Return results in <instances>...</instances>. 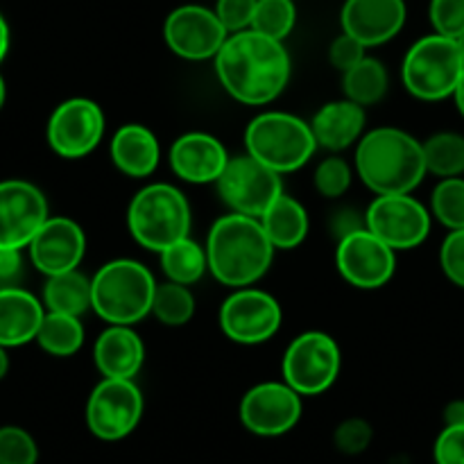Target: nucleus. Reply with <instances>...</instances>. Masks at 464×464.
<instances>
[{
	"label": "nucleus",
	"instance_id": "f257e3e1",
	"mask_svg": "<svg viewBox=\"0 0 464 464\" xmlns=\"http://www.w3.org/2000/svg\"><path fill=\"white\" fill-rule=\"evenodd\" d=\"M290 71L293 63L284 41L252 27L229 34L216 54V75L222 89L249 107L275 102L288 86Z\"/></svg>",
	"mask_w": 464,
	"mask_h": 464
},
{
	"label": "nucleus",
	"instance_id": "f03ea898",
	"mask_svg": "<svg viewBox=\"0 0 464 464\" xmlns=\"http://www.w3.org/2000/svg\"><path fill=\"white\" fill-rule=\"evenodd\" d=\"M276 247L258 218L227 213L213 222L207 238L208 272L227 288H247L270 272Z\"/></svg>",
	"mask_w": 464,
	"mask_h": 464
},
{
	"label": "nucleus",
	"instance_id": "7ed1b4c3",
	"mask_svg": "<svg viewBox=\"0 0 464 464\" xmlns=\"http://www.w3.org/2000/svg\"><path fill=\"white\" fill-rule=\"evenodd\" d=\"M356 170L372 193H412L429 172L424 143L397 127L372 130L356 145Z\"/></svg>",
	"mask_w": 464,
	"mask_h": 464
},
{
	"label": "nucleus",
	"instance_id": "20e7f679",
	"mask_svg": "<svg viewBox=\"0 0 464 464\" xmlns=\"http://www.w3.org/2000/svg\"><path fill=\"white\" fill-rule=\"evenodd\" d=\"M157 279L134 258L109 261L91 276L93 313L107 324L134 326L152 313Z\"/></svg>",
	"mask_w": 464,
	"mask_h": 464
},
{
	"label": "nucleus",
	"instance_id": "39448f33",
	"mask_svg": "<svg viewBox=\"0 0 464 464\" xmlns=\"http://www.w3.org/2000/svg\"><path fill=\"white\" fill-rule=\"evenodd\" d=\"M127 227L140 247L161 252L190 234V204L172 184H148L131 198Z\"/></svg>",
	"mask_w": 464,
	"mask_h": 464
},
{
	"label": "nucleus",
	"instance_id": "423d86ee",
	"mask_svg": "<svg viewBox=\"0 0 464 464\" xmlns=\"http://www.w3.org/2000/svg\"><path fill=\"white\" fill-rule=\"evenodd\" d=\"M247 154L279 175L306 166L317 150L311 122L285 111H266L245 130Z\"/></svg>",
	"mask_w": 464,
	"mask_h": 464
},
{
	"label": "nucleus",
	"instance_id": "0eeeda50",
	"mask_svg": "<svg viewBox=\"0 0 464 464\" xmlns=\"http://www.w3.org/2000/svg\"><path fill=\"white\" fill-rule=\"evenodd\" d=\"M464 72V54L456 39L433 34L421 36L403 57V86L426 102L451 98Z\"/></svg>",
	"mask_w": 464,
	"mask_h": 464
},
{
	"label": "nucleus",
	"instance_id": "6e6552de",
	"mask_svg": "<svg viewBox=\"0 0 464 464\" xmlns=\"http://www.w3.org/2000/svg\"><path fill=\"white\" fill-rule=\"evenodd\" d=\"M343 353L324 331H306L288 344L281 361V376L302 397L324 394L338 381Z\"/></svg>",
	"mask_w": 464,
	"mask_h": 464
},
{
	"label": "nucleus",
	"instance_id": "1a4fd4ad",
	"mask_svg": "<svg viewBox=\"0 0 464 464\" xmlns=\"http://www.w3.org/2000/svg\"><path fill=\"white\" fill-rule=\"evenodd\" d=\"M216 186L222 202L231 211L249 218H261L270 208V204L284 193L279 172L247 152L229 159Z\"/></svg>",
	"mask_w": 464,
	"mask_h": 464
},
{
	"label": "nucleus",
	"instance_id": "9d476101",
	"mask_svg": "<svg viewBox=\"0 0 464 464\" xmlns=\"http://www.w3.org/2000/svg\"><path fill=\"white\" fill-rule=\"evenodd\" d=\"M143 394L131 379H102L86 401V426L104 442L125 440L143 417Z\"/></svg>",
	"mask_w": 464,
	"mask_h": 464
},
{
	"label": "nucleus",
	"instance_id": "9b49d317",
	"mask_svg": "<svg viewBox=\"0 0 464 464\" xmlns=\"http://www.w3.org/2000/svg\"><path fill=\"white\" fill-rule=\"evenodd\" d=\"M279 302L266 290H258L254 285L247 288H236L225 299L220 308V329L231 343L245 344V347H256L267 343L281 329Z\"/></svg>",
	"mask_w": 464,
	"mask_h": 464
},
{
	"label": "nucleus",
	"instance_id": "f8f14e48",
	"mask_svg": "<svg viewBox=\"0 0 464 464\" xmlns=\"http://www.w3.org/2000/svg\"><path fill=\"white\" fill-rule=\"evenodd\" d=\"M365 227L394 252L415 249L429 238L430 211L411 193L376 195L365 211Z\"/></svg>",
	"mask_w": 464,
	"mask_h": 464
},
{
	"label": "nucleus",
	"instance_id": "ddd939ff",
	"mask_svg": "<svg viewBox=\"0 0 464 464\" xmlns=\"http://www.w3.org/2000/svg\"><path fill=\"white\" fill-rule=\"evenodd\" d=\"M335 267L353 288L376 290L383 288L397 272V252L362 227L338 240Z\"/></svg>",
	"mask_w": 464,
	"mask_h": 464
},
{
	"label": "nucleus",
	"instance_id": "4468645a",
	"mask_svg": "<svg viewBox=\"0 0 464 464\" xmlns=\"http://www.w3.org/2000/svg\"><path fill=\"white\" fill-rule=\"evenodd\" d=\"M104 113L89 98H71L50 113L45 139L62 159H82L93 152L104 136Z\"/></svg>",
	"mask_w": 464,
	"mask_h": 464
},
{
	"label": "nucleus",
	"instance_id": "2eb2a0df",
	"mask_svg": "<svg viewBox=\"0 0 464 464\" xmlns=\"http://www.w3.org/2000/svg\"><path fill=\"white\" fill-rule=\"evenodd\" d=\"M163 39L177 57L204 62L216 59L225 41L229 39V32L218 18L216 9L202 5H181L168 14Z\"/></svg>",
	"mask_w": 464,
	"mask_h": 464
},
{
	"label": "nucleus",
	"instance_id": "dca6fc26",
	"mask_svg": "<svg viewBox=\"0 0 464 464\" xmlns=\"http://www.w3.org/2000/svg\"><path fill=\"white\" fill-rule=\"evenodd\" d=\"M302 420V394L285 381H267L247 390L240 401V421L258 438H279Z\"/></svg>",
	"mask_w": 464,
	"mask_h": 464
},
{
	"label": "nucleus",
	"instance_id": "f3484780",
	"mask_svg": "<svg viewBox=\"0 0 464 464\" xmlns=\"http://www.w3.org/2000/svg\"><path fill=\"white\" fill-rule=\"evenodd\" d=\"M48 218L41 188L25 179L0 181V249H27Z\"/></svg>",
	"mask_w": 464,
	"mask_h": 464
},
{
	"label": "nucleus",
	"instance_id": "a211bd4d",
	"mask_svg": "<svg viewBox=\"0 0 464 464\" xmlns=\"http://www.w3.org/2000/svg\"><path fill=\"white\" fill-rule=\"evenodd\" d=\"M27 254L32 266L45 276L77 270L86 254V236L71 218L50 216L27 245Z\"/></svg>",
	"mask_w": 464,
	"mask_h": 464
},
{
	"label": "nucleus",
	"instance_id": "6ab92c4d",
	"mask_svg": "<svg viewBox=\"0 0 464 464\" xmlns=\"http://www.w3.org/2000/svg\"><path fill=\"white\" fill-rule=\"evenodd\" d=\"M406 0H347L340 12L343 32L365 48L392 41L406 25Z\"/></svg>",
	"mask_w": 464,
	"mask_h": 464
},
{
	"label": "nucleus",
	"instance_id": "aec40b11",
	"mask_svg": "<svg viewBox=\"0 0 464 464\" xmlns=\"http://www.w3.org/2000/svg\"><path fill=\"white\" fill-rule=\"evenodd\" d=\"M229 152L220 139L207 131H188L172 143L168 161L181 181L204 186L216 184L229 163Z\"/></svg>",
	"mask_w": 464,
	"mask_h": 464
},
{
	"label": "nucleus",
	"instance_id": "412c9836",
	"mask_svg": "<svg viewBox=\"0 0 464 464\" xmlns=\"http://www.w3.org/2000/svg\"><path fill=\"white\" fill-rule=\"evenodd\" d=\"M93 361L102 379H131L145 362V344L131 326L109 324L98 335Z\"/></svg>",
	"mask_w": 464,
	"mask_h": 464
},
{
	"label": "nucleus",
	"instance_id": "4be33fe9",
	"mask_svg": "<svg viewBox=\"0 0 464 464\" xmlns=\"http://www.w3.org/2000/svg\"><path fill=\"white\" fill-rule=\"evenodd\" d=\"M45 317L44 302L18 285L0 288V347L14 349L34 343Z\"/></svg>",
	"mask_w": 464,
	"mask_h": 464
},
{
	"label": "nucleus",
	"instance_id": "5701e85b",
	"mask_svg": "<svg viewBox=\"0 0 464 464\" xmlns=\"http://www.w3.org/2000/svg\"><path fill=\"white\" fill-rule=\"evenodd\" d=\"M365 122V107L344 98L324 104L313 116L311 130L315 134L317 148H324L329 152H343L362 139Z\"/></svg>",
	"mask_w": 464,
	"mask_h": 464
},
{
	"label": "nucleus",
	"instance_id": "b1692460",
	"mask_svg": "<svg viewBox=\"0 0 464 464\" xmlns=\"http://www.w3.org/2000/svg\"><path fill=\"white\" fill-rule=\"evenodd\" d=\"M111 161L122 175L143 179L159 168L161 161V145L152 130L139 122H127L118 127L111 136Z\"/></svg>",
	"mask_w": 464,
	"mask_h": 464
},
{
	"label": "nucleus",
	"instance_id": "393cba45",
	"mask_svg": "<svg viewBox=\"0 0 464 464\" xmlns=\"http://www.w3.org/2000/svg\"><path fill=\"white\" fill-rule=\"evenodd\" d=\"M258 220L276 249L299 247L311 229L308 211L299 199L288 193H281Z\"/></svg>",
	"mask_w": 464,
	"mask_h": 464
},
{
	"label": "nucleus",
	"instance_id": "a878e982",
	"mask_svg": "<svg viewBox=\"0 0 464 464\" xmlns=\"http://www.w3.org/2000/svg\"><path fill=\"white\" fill-rule=\"evenodd\" d=\"M44 306L45 311L63 313V315L82 317L84 313L93 311V293H91V279L80 270L62 272V275L48 276L44 285Z\"/></svg>",
	"mask_w": 464,
	"mask_h": 464
},
{
	"label": "nucleus",
	"instance_id": "bb28decb",
	"mask_svg": "<svg viewBox=\"0 0 464 464\" xmlns=\"http://www.w3.org/2000/svg\"><path fill=\"white\" fill-rule=\"evenodd\" d=\"M84 324L82 317L63 315V313L45 311L44 322L36 334V344L45 353L57 358L75 356L84 347Z\"/></svg>",
	"mask_w": 464,
	"mask_h": 464
},
{
	"label": "nucleus",
	"instance_id": "cd10ccee",
	"mask_svg": "<svg viewBox=\"0 0 464 464\" xmlns=\"http://www.w3.org/2000/svg\"><path fill=\"white\" fill-rule=\"evenodd\" d=\"M159 261H161V270L168 276V281H175V284L184 285L198 284L204 276V272L208 270L207 247L195 243L190 236L177 240L170 247L161 249L159 252Z\"/></svg>",
	"mask_w": 464,
	"mask_h": 464
},
{
	"label": "nucleus",
	"instance_id": "c85d7f7f",
	"mask_svg": "<svg viewBox=\"0 0 464 464\" xmlns=\"http://www.w3.org/2000/svg\"><path fill=\"white\" fill-rule=\"evenodd\" d=\"M388 68L374 57H365L347 72H343L344 95L361 107H372V104L381 102L388 93Z\"/></svg>",
	"mask_w": 464,
	"mask_h": 464
},
{
	"label": "nucleus",
	"instance_id": "c756f323",
	"mask_svg": "<svg viewBox=\"0 0 464 464\" xmlns=\"http://www.w3.org/2000/svg\"><path fill=\"white\" fill-rule=\"evenodd\" d=\"M426 168L440 179L464 175V136L456 131H440L424 140Z\"/></svg>",
	"mask_w": 464,
	"mask_h": 464
},
{
	"label": "nucleus",
	"instance_id": "7c9ffc66",
	"mask_svg": "<svg viewBox=\"0 0 464 464\" xmlns=\"http://www.w3.org/2000/svg\"><path fill=\"white\" fill-rule=\"evenodd\" d=\"M152 315L166 326H184L195 315V297L188 285L166 281L157 284L152 299Z\"/></svg>",
	"mask_w": 464,
	"mask_h": 464
},
{
	"label": "nucleus",
	"instance_id": "2f4dec72",
	"mask_svg": "<svg viewBox=\"0 0 464 464\" xmlns=\"http://www.w3.org/2000/svg\"><path fill=\"white\" fill-rule=\"evenodd\" d=\"M430 213L442 222L449 231L464 229V179L447 177L440 179L430 198Z\"/></svg>",
	"mask_w": 464,
	"mask_h": 464
},
{
	"label": "nucleus",
	"instance_id": "473e14b6",
	"mask_svg": "<svg viewBox=\"0 0 464 464\" xmlns=\"http://www.w3.org/2000/svg\"><path fill=\"white\" fill-rule=\"evenodd\" d=\"M297 21V9L293 0H258L256 12L252 18V30L270 36V39L284 41L293 32Z\"/></svg>",
	"mask_w": 464,
	"mask_h": 464
},
{
	"label": "nucleus",
	"instance_id": "72a5a7b5",
	"mask_svg": "<svg viewBox=\"0 0 464 464\" xmlns=\"http://www.w3.org/2000/svg\"><path fill=\"white\" fill-rule=\"evenodd\" d=\"M352 177L353 175L349 163L334 154V157H326L324 161L317 163L313 181H315V190L322 195V198L338 199L349 190V186H352Z\"/></svg>",
	"mask_w": 464,
	"mask_h": 464
},
{
	"label": "nucleus",
	"instance_id": "f704fd0d",
	"mask_svg": "<svg viewBox=\"0 0 464 464\" xmlns=\"http://www.w3.org/2000/svg\"><path fill=\"white\" fill-rule=\"evenodd\" d=\"M39 447L21 426H0V464H36Z\"/></svg>",
	"mask_w": 464,
	"mask_h": 464
},
{
	"label": "nucleus",
	"instance_id": "c9c22d12",
	"mask_svg": "<svg viewBox=\"0 0 464 464\" xmlns=\"http://www.w3.org/2000/svg\"><path fill=\"white\" fill-rule=\"evenodd\" d=\"M429 16L438 34L449 39L464 34V0H430Z\"/></svg>",
	"mask_w": 464,
	"mask_h": 464
},
{
	"label": "nucleus",
	"instance_id": "e433bc0d",
	"mask_svg": "<svg viewBox=\"0 0 464 464\" xmlns=\"http://www.w3.org/2000/svg\"><path fill=\"white\" fill-rule=\"evenodd\" d=\"M372 438H374L372 426L365 420H361V417H352V420H344L335 429L334 444L344 456H358V453L367 451V447L372 444Z\"/></svg>",
	"mask_w": 464,
	"mask_h": 464
},
{
	"label": "nucleus",
	"instance_id": "4c0bfd02",
	"mask_svg": "<svg viewBox=\"0 0 464 464\" xmlns=\"http://www.w3.org/2000/svg\"><path fill=\"white\" fill-rule=\"evenodd\" d=\"M440 266L447 279L464 290V229L449 231L440 247Z\"/></svg>",
	"mask_w": 464,
	"mask_h": 464
},
{
	"label": "nucleus",
	"instance_id": "58836bf2",
	"mask_svg": "<svg viewBox=\"0 0 464 464\" xmlns=\"http://www.w3.org/2000/svg\"><path fill=\"white\" fill-rule=\"evenodd\" d=\"M258 0H218L216 14L227 27L229 34L234 32H243L252 27L254 12H256Z\"/></svg>",
	"mask_w": 464,
	"mask_h": 464
},
{
	"label": "nucleus",
	"instance_id": "ea45409f",
	"mask_svg": "<svg viewBox=\"0 0 464 464\" xmlns=\"http://www.w3.org/2000/svg\"><path fill=\"white\" fill-rule=\"evenodd\" d=\"M365 50L367 48L361 41L353 39L347 32H343V34H340L338 39H334V44H331L329 62L331 66L338 68L340 72H347L349 68H353L358 62H362V59L367 57Z\"/></svg>",
	"mask_w": 464,
	"mask_h": 464
},
{
	"label": "nucleus",
	"instance_id": "a19ab883",
	"mask_svg": "<svg viewBox=\"0 0 464 464\" xmlns=\"http://www.w3.org/2000/svg\"><path fill=\"white\" fill-rule=\"evenodd\" d=\"M438 464H464V426H444L433 449Z\"/></svg>",
	"mask_w": 464,
	"mask_h": 464
},
{
	"label": "nucleus",
	"instance_id": "79ce46f5",
	"mask_svg": "<svg viewBox=\"0 0 464 464\" xmlns=\"http://www.w3.org/2000/svg\"><path fill=\"white\" fill-rule=\"evenodd\" d=\"M23 276V249H0V288L18 285Z\"/></svg>",
	"mask_w": 464,
	"mask_h": 464
},
{
	"label": "nucleus",
	"instance_id": "37998d69",
	"mask_svg": "<svg viewBox=\"0 0 464 464\" xmlns=\"http://www.w3.org/2000/svg\"><path fill=\"white\" fill-rule=\"evenodd\" d=\"M365 227V218H358L356 211H340L338 216L334 218V225H331V229H334L335 238H344V236L353 234V231L362 229Z\"/></svg>",
	"mask_w": 464,
	"mask_h": 464
},
{
	"label": "nucleus",
	"instance_id": "c03bdc74",
	"mask_svg": "<svg viewBox=\"0 0 464 464\" xmlns=\"http://www.w3.org/2000/svg\"><path fill=\"white\" fill-rule=\"evenodd\" d=\"M444 421L447 426H464V401L449 403L444 411Z\"/></svg>",
	"mask_w": 464,
	"mask_h": 464
},
{
	"label": "nucleus",
	"instance_id": "a18cd8bd",
	"mask_svg": "<svg viewBox=\"0 0 464 464\" xmlns=\"http://www.w3.org/2000/svg\"><path fill=\"white\" fill-rule=\"evenodd\" d=\"M9 53V25L7 21H5V16L0 14V63H3V59L7 57Z\"/></svg>",
	"mask_w": 464,
	"mask_h": 464
},
{
	"label": "nucleus",
	"instance_id": "49530a36",
	"mask_svg": "<svg viewBox=\"0 0 464 464\" xmlns=\"http://www.w3.org/2000/svg\"><path fill=\"white\" fill-rule=\"evenodd\" d=\"M453 98H456V104H458V111L464 116V72L460 77V82H458L456 86V93H453Z\"/></svg>",
	"mask_w": 464,
	"mask_h": 464
},
{
	"label": "nucleus",
	"instance_id": "de8ad7c7",
	"mask_svg": "<svg viewBox=\"0 0 464 464\" xmlns=\"http://www.w3.org/2000/svg\"><path fill=\"white\" fill-rule=\"evenodd\" d=\"M7 372H9V356H7V349L0 347V381H3L5 376H7Z\"/></svg>",
	"mask_w": 464,
	"mask_h": 464
},
{
	"label": "nucleus",
	"instance_id": "09e8293b",
	"mask_svg": "<svg viewBox=\"0 0 464 464\" xmlns=\"http://www.w3.org/2000/svg\"><path fill=\"white\" fill-rule=\"evenodd\" d=\"M5 100H7V86H5L3 75H0V109L5 107Z\"/></svg>",
	"mask_w": 464,
	"mask_h": 464
},
{
	"label": "nucleus",
	"instance_id": "8fccbe9b",
	"mask_svg": "<svg viewBox=\"0 0 464 464\" xmlns=\"http://www.w3.org/2000/svg\"><path fill=\"white\" fill-rule=\"evenodd\" d=\"M458 45H460V50H462V54H464V34H460V36H458Z\"/></svg>",
	"mask_w": 464,
	"mask_h": 464
}]
</instances>
